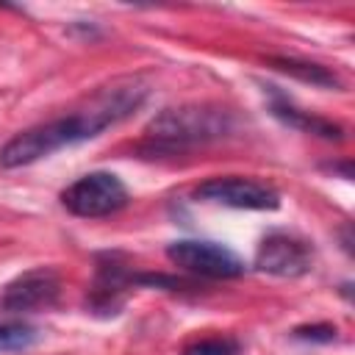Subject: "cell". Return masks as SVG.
Segmentation results:
<instances>
[{
	"instance_id": "obj_1",
	"label": "cell",
	"mask_w": 355,
	"mask_h": 355,
	"mask_svg": "<svg viewBox=\"0 0 355 355\" xmlns=\"http://www.w3.org/2000/svg\"><path fill=\"white\" fill-rule=\"evenodd\" d=\"M147 97V83L141 78H122L100 92L92 94V100L67 116L50 119L44 125H33L17 136H11L0 147V166L3 169H19L31 166L64 147H72L78 141L94 139L103 130L114 128L116 122L128 119Z\"/></svg>"
},
{
	"instance_id": "obj_2",
	"label": "cell",
	"mask_w": 355,
	"mask_h": 355,
	"mask_svg": "<svg viewBox=\"0 0 355 355\" xmlns=\"http://www.w3.org/2000/svg\"><path fill=\"white\" fill-rule=\"evenodd\" d=\"M236 119L227 108L214 103H186L169 105L155 114L147 125V139L155 150H189L197 144H211L230 136Z\"/></svg>"
},
{
	"instance_id": "obj_3",
	"label": "cell",
	"mask_w": 355,
	"mask_h": 355,
	"mask_svg": "<svg viewBox=\"0 0 355 355\" xmlns=\"http://www.w3.org/2000/svg\"><path fill=\"white\" fill-rule=\"evenodd\" d=\"M61 205L75 216L100 219L128 205V189L114 172H89L61 191Z\"/></svg>"
},
{
	"instance_id": "obj_4",
	"label": "cell",
	"mask_w": 355,
	"mask_h": 355,
	"mask_svg": "<svg viewBox=\"0 0 355 355\" xmlns=\"http://www.w3.org/2000/svg\"><path fill=\"white\" fill-rule=\"evenodd\" d=\"M166 258L178 269L200 277H211V280H233L244 275V261L219 241L180 239L166 244Z\"/></svg>"
},
{
	"instance_id": "obj_5",
	"label": "cell",
	"mask_w": 355,
	"mask_h": 355,
	"mask_svg": "<svg viewBox=\"0 0 355 355\" xmlns=\"http://www.w3.org/2000/svg\"><path fill=\"white\" fill-rule=\"evenodd\" d=\"M194 197L202 202L239 208V211H275L280 205V194L269 183H261L255 178H241V175L211 178L194 189Z\"/></svg>"
},
{
	"instance_id": "obj_6",
	"label": "cell",
	"mask_w": 355,
	"mask_h": 355,
	"mask_svg": "<svg viewBox=\"0 0 355 355\" xmlns=\"http://www.w3.org/2000/svg\"><path fill=\"white\" fill-rule=\"evenodd\" d=\"M61 294V277L50 266H36L17 275L0 294V308L8 313H33L53 308Z\"/></svg>"
},
{
	"instance_id": "obj_7",
	"label": "cell",
	"mask_w": 355,
	"mask_h": 355,
	"mask_svg": "<svg viewBox=\"0 0 355 355\" xmlns=\"http://www.w3.org/2000/svg\"><path fill=\"white\" fill-rule=\"evenodd\" d=\"M255 269L275 277H300L313 269V247L294 233H269L258 252Z\"/></svg>"
},
{
	"instance_id": "obj_8",
	"label": "cell",
	"mask_w": 355,
	"mask_h": 355,
	"mask_svg": "<svg viewBox=\"0 0 355 355\" xmlns=\"http://www.w3.org/2000/svg\"><path fill=\"white\" fill-rule=\"evenodd\" d=\"M272 114H275L280 122H286V125H291V128H300V130H305V133H313V136H319V139H327V141H338V139L344 136L341 125H336V122H330V119H324V116H316V114H311V111H302V108L291 105L286 97H275V100H272Z\"/></svg>"
},
{
	"instance_id": "obj_9",
	"label": "cell",
	"mask_w": 355,
	"mask_h": 355,
	"mask_svg": "<svg viewBox=\"0 0 355 355\" xmlns=\"http://www.w3.org/2000/svg\"><path fill=\"white\" fill-rule=\"evenodd\" d=\"M269 64L302 83H311V86H322V89H338L341 80L333 69L322 67V64H311V61H297V58H269Z\"/></svg>"
},
{
	"instance_id": "obj_10",
	"label": "cell",
	"mask_w": 355,
	"mask_h": 355,
	"mask_svg": "<svg viewBox=\"0 0 355 355\" xmlns=\"http://www.w3.org/2000/svg\"><path fill=\"white\" fill-rule=\"evenodd\" d=\"M39 341V330L22 319H6L0 322V355L3 352H22L31 349Z\"/></svg>"
},
{
	"instance_id": "obj_11",
	"label": "cell",
	"mask_w": 355,
	"mask_h": 355,
	"mask_svg": "<svg viewBox=\"0 0 355 355\" xmlns=\"http://www.w3.org/2000/svg\"><path fill=\"white\" fill-rule=\"evenodd\" d=\"M241 344L233 336H208L183 347V355H239Z\"/></svg>"
},
{
	"instance_id": "obj_12",
	"label": "cell",
	"mask_w": 355,
	"mask_h": 355,
	"mask_svg": "<svg viewBox=\"0 0 355 355\" xmlns=\"http://www.w3.org/2000/svg\"><path fill=\"white\" fill-rule=\"evenodd\" d=\"M294 338L330 344V341H336V327H333V324H302V327L294 330Z\"/></svg>"
}]
</instances>
